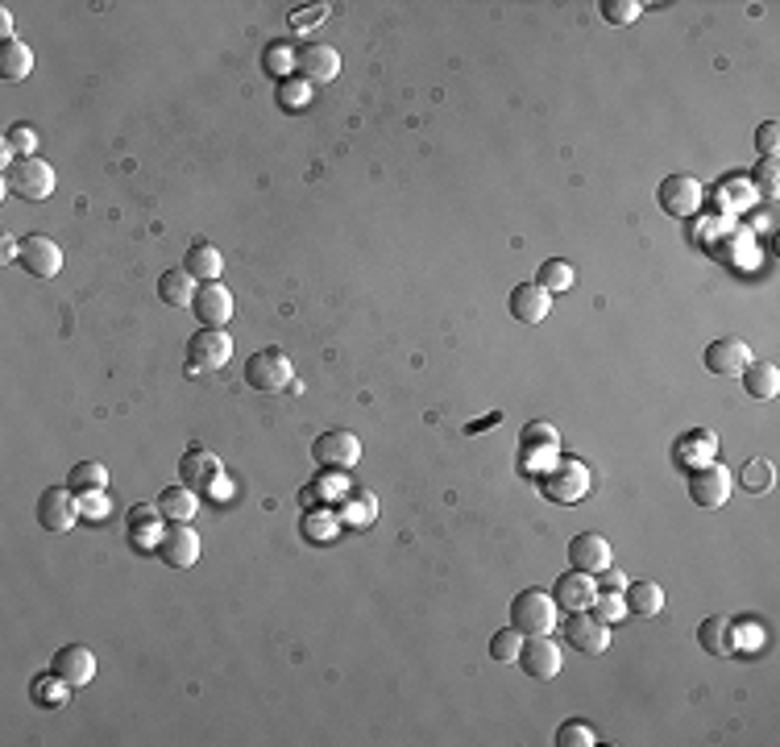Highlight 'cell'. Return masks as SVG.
Returning a JSON list of instances; mask_svg holds the SVG:
<instances>
[{
    "mask_svg": "<svg viewBox=\"0 0 780 747\" xmlns=\"http://www.w3.org/2000/svg\"><path fill=\"white\" fill-rule=\"evenodd\" d=\"M747 362H751V349L739 337L710 341V349H706V370L718 374V378H739L747 370Z\"/></svg>",
    "mask_w": 780,
    "mask_h": 747,
    "instance_id": "cell-17",
    "label": "cell"
},
{
    "mask_svg": "<svg viewBox=\"0 0 780 747\" xmlns=\"http://www.w3.org/2000/svg\"><path fill=\"white\" fill-rule=\"evenodd\" d=\"M623 602H627L631 615H660L664 611V590L656 586V581H631Z\"/></svg>",
    "mask_w": 780,
    "mask_h": 747,
    "instance_id": "cell-29",
    "label": "cell"
},
{
    "mask_svg": "<svg viewBox=\"0 0 780 747\" xmlns=\"http://www.w3.org/2000/svg\"><path fill=\"white\" fill-rule=\"evenodd\" d=\"M30 71H34V50L25 46V42H17V38H9L5 46H0V79L17 83V79H25Z\"/></svg>",
    "mask_w": 780,
    "mask_h": 747,
    "instance_id": "cell-27",
    "label": "cell"
},
{
    "mask_svg": "<svg viewBox=\"0 0 780 747\" xmlns=\"http://www.w3.org/2000/svg\"><path fill=\"white\" fill-rule=\"evenodd\" d=\"M698 644L710 652V656H731L735 652V623L727 615H710L702 627H698Z\"/></svg>",
    "mask_w": 780,
    "mask_h": 747,
    "instance_id": "cell-25",
    "label": "cell"
},
{
    "mask_svg": "<svg viewBox=\"0 0 780 747\" xmlns=\"http://www.w3.org/2000/svg\"><path fill=\"white\" fill-rule=\"evenodd\" d=\"M552 598H556V606H561V611H569V615H577V611H590V606H594V598H598V577L581 573V569H573V573H561V577H556V590H552Z\"/></svg>",
    "mask_w": 780,
    "mask_h": 747,
    "instance_id": "cell-14",
    "label": "cell"
},
{
    "mask_svg": "<svg viewBox=\"0 0 780 747\" xmlns=\"http://www.w3.org/2000/svg\"><path fill=\"white\" fill-rule=\"evenodd\" d=\"M191 312L200 316L204 328H225L233 320V291L220 287V283H204L200 291H195Z\"/></svg>",
    "mask_w": 780,
    "mask_h": 747,
    "instance_id": "cell-15",
    "label": "cell"
},
{
    "mask_svg": "<svg viewBox=\"0 0 780 747\" xmlns=\"http://www.w3.org/2000/svg\"><path fill=\"white\" fill-rule=\"evenodd\" d=\"M179 474H183V486H191V490H212L220 482V461L208 449H191L179 461Z\"/></svg>",
    "mask_w": 780,
    "mask_h": 747,
    "instance_id": "cell-22",
    "label": "cell"
},
{
    "mask_svg": "<svg viewBox=\"0 0 780 747\" xmlns=\"http://www.w3.org/2000/svg\"><path fill=\"white\" fill-rule=\"evenodd\" d=\"M278 104H283L287 113H291V108H303V104H308V79H303V83H291V79L278 83Z\"/></svg>",
    "mask_w": 780,
    "mask_h": 747,
    "instance_id": "cell-41",
    "label": "cell"
},
{
    "mask_svg": "<svg viewBox=\"0 0 780 747\" xmlns=\"http://www.w3.org/2000/svg\"><path fill=\"white\" fill-rule=\"evenodd\" d=\"M13 258H21V241L13 237V233H5V237H0V262H13Z\"/></svg>",
    "mask_w": 780,
    "mask_h": 747,
    "instance_id": "cell-47",
    "label": "cell"
},
{
    "mask_svg": "<svg viewBox=\"0 0 780 747\" xmlns=\"http://www.w3.org/2000/svg\"><path fill=\"white\" fill-rule=\"evenodd\" d=\"M731 486H735L731 469H727V465H714V461L698 465V469H693V474H689V498H693V503H698V507H706V511L727 507Z\"/></svg>",
    "mask_w": 780,
    "mask_h": 747,
    "instance_id": "cell-5",
    "label": "cell"
},
{
    "mask_svg": "<svg viewBox=\"0 0 780 747\" xmlns=\"http://www.w3.org/2000/svg\"><path fill=\"white\" fill-rule=\"evenodd\" d=\"M67 681H59V677H42V681H34V698H38V706H63L67 702Z\"/></svg>",
    "mask_w": 780,
    "mask_h": 747,
    "instance_id": "cell-40",
    "label": "cell"
},
{
    "mask_svg": "<svg viewBox=\"0 0 780 747\" xmlns=\"http://www.w3.org/2000/svg\"><path fill=\"white\" fill-rule=\"evenodd\" d=\"M291 374H295V366H291V357L283 349H258L245 362V382L254 386V391H270V395L274 391H287Z\"/></svg>",
    "mask_w": 780,
    "mask_h": 747,
    "instance_id": "cell-4",
    "label": "cell"
},
{
    "mask_svg": "<svg viewBox=\"0 0 780 747\" xmlns=\"http://www.w3.org/2000/svg\"><path fill=\"white\" fill-rule=\"evenodd\" d=\"M565 640H569V648L581 652V656H602V652L610 648V627H606L602 619H594L590 611H577V615H569V623H565Z\"/></svg>",
    "mask_w": 780,
    "mask_h": 747,
    "instance_id": "cell-13",
    "label": "cell"
},
{
    "mask_svg": "<svg viewBox=\"0 0 780 747\" xmlns=\"http://www.w3.org/2000/svg\"><path fill=\"white\" fill-rule=\"evenodd\" d=\"M158 519H162L158 503H137V511L129 515V532L137 536V548H158V540H162Z\"/></svg>",
    "mask_w": 780,
    "mask_h": 747,
    "instance_id": "cell-28",
    "label": "cell"
},
{
    "mask_svg": "<svg viewBox=\"0 0 780 747\" xmlns=\"http://www.w3.org/2000/svg\"><path fill=\"white\" fill-rule=\"evenodd\" d=\"M158 511H162V519H171V523H191V515L200 511V498H195L191 486H166L158 494Z\"/></svg>",
    "mask_w": 780,
    "mask_h": 747,
    "instance_id": "cell-26",
    "label": "cell"
},
{
    "mask_svg": "<svg viewBox=\"0 0 780 747\" xmlns=\"http://www.w3.org/2000/svg\"><path fill=\"white\" fill-rule=\"evenodd\" d=\"M556 445H561V432H556L552 424H527V428H523V449H527V453L556 449Z\"/></svg>",
    "mask_w": 780,
    "mask_h": 747,
    "instance_id": "cell-38",
    "label": "cell"
},
{
    "mask_svg": "<svg viewBox=\"0 0 780 747\" xmlns=\"http://www.w3.org/2000/svg\"><path fill=\"white\" fill-rule=\"evenodd\" d=\"M79 511L88 515V519H92V515H96V519H104V515H108V498H104V490L83 494V498H79Z\"/></svg>",
    "mask_w": 780,
    "mask_h": 747,
    "instance_id": "cell-45",
    "label": "cell"
},
{
    "mask_svg": "<svg viewBox=\"0 0 780 747\" xmlns=\"http://www.w3.org/2000/svg\"><path fill=\"white\" fill-rule=\"evenodd\" d=\"M739 378H743V391L751 399H776L780 395V370L772 362H756V357H751Z\"/></svg>",
    "mask_w": 780,
    "mask_h": 747,
    "instance_id": "cell-23",
    "label": "cell"
},
{
    "mask_svg": "<svg viewBox=\"0 0 780 747\" xmlns=\"http://www.w3.org/2000/svg\"><path fill=\"white\" fill-rule=\"evenodd\" d=\"M656 204H660L668 216H677V220L698 216V208H702V183L693 179V175H668V179L656 187Z\"/></svg>",
    "mask_w": 780,
    "mask_h": 747,
    "instance_id": "cell-7",
    "label": "cell"
},
{
    "mask_svg": "<svg viewBox=\"0 0 780 747\" xmlns=\"http://www.w3.org/2000/svg\"><path fill=\"white\" fill-rule=\"evenodd\" d=\"M776 137H780V129H776V121H764L760 129H756V146H760V154L764 158H776Z\"/></svg>",
    "mask_w": 780,
    "mask_h": 747,
    "instance_id": "cell-44",
    "label": "cell"
},
{
    "mask_svg": "<svg viewBox=\"0 0 780 747\" xmlns=\"http://www.w3.org/2000/svg\"><path fill=\"white\" fill-rule=\"evenodd\" d=\"M5 187L13 191L17 200L25 204H42L54 196V171H50V162L30 154V158H17L9 171H5Z\"/></svg>",
    "mask_w": 780,
    "mask_h": 747,
    "instance_id": "cell-2",
    "label": "cell"
},
{
    "mask_svg": "<svg viewBox=\"0 0 780 747\" xmlns=\"http://www.w3.org/2000/svg\"><path fill=\"white\" fill-rule=\"evenodd\" d=\"M610 561H615V557H610V540H602L594 532H581V536L569 540V565L573 569L598 577L602 569H610Z\"/></svg>",
    "mask_w": 780,
    "mask_h": 747,
    "instance_id": "cell-18",
    "label": "cell"
},
{
    "mask_svg": "<svg viewBox=\"0 0 780 747\" xmlns=\"http://www.w3.org/2000/svg\"><path fill=\"white\" fill-rule=\"evenodd\" d=\"M718 449V436L710 428H698V432H685L681 436V461H693V465H706Z\"/></svg>",
    "mask_w": 780,
    "mask_h": 747,
    "instance_id": "cell-30",
    "label": "cell"
},
{
    "mask_svg": "<svg viewBox=\"0 0 780 747\" xmlns=\"http://www.w3.org/2000/svg\"><path fill=\"white\" fill-rule=\"evenodd\" d=\"M312 461H316L320 469H337V474L353 469V465L361 461V440H357V432H345V428L324 432L316 445H312Z\"/></svg>",
    "mask_w": 780,
    "mask_h": 747,
    "instance_id": "cell-9",
    "label": "cell"
},
{
    "mask_svg": "<svg viewBox=\"0 0 780 747\" xmlns=\"http://www.w3.org/2000/svg\"><path fill=\"white\" fill-rule=\"evenodd\" d=\"M183 270L191 274L195 283H220V274H225V258H220V249L212 241H195L183 258Z\"/></svg>",
    "mask_w": 780,
    "mask_h": 747,
    "instance_id": "cell-21",
    "label": "cell"
},
{
    "mask_svg": "<svg viewBox=\"0 0 780 747\" xmlns=\"http://www.w3.org/2000/svg\"><path fill=\"white\" fill-rule=\"evenodd\" d=\"M756 179H760V187L768 191V196H776V158L756 162Z\"/></svg>",
    "mask_w": 780,
    "mask_h": 747,
    "instance_id": "cell-46",
    "label": "cell"
},
{
    "mask_svg": "<svg viewBox=\"0 0 780 747\" xmlns=\"http://www.w3.org/2000/svg\"><path fill=\"white\" fill-rule=\"evenodd\" d=\"M50 673L59 677V681H67L71 689H79V685H88L96 677V656L88 648H79V644H67V648L54 652Z\"/></svg>",
    "mask_w": 780,
    "mask_h": 747,
    "instance_id": "cell-16",
    "label": "cell"
},
{
    "mask_svg": "<svg viewBox=\"0 0 780 747\" xmlns=\"http://www.w3.org/2000/svg\"><path fill=\"white\" fill-rule=\"evenodd\" d=\"M195 291H200V287H195V279H191L183 266L179 270H166L162 279H158V299L166 303V308H191Z\"/></svg>",
    "mask_w": 780,
    "mask_h": 747,
    "instance_id": "cell-24",
    "label": "cell"
},
{
    "mask_svg": "<svg viewBox=\"0 0 780 747\" xmlns=\"http://www.w3.org/2000/svg\"><path fill=\"white\" fill-rule=\"evenodd\" d=\"M158 561L162 565H171V569H191L195 561H200V536L191 532V523H171V528L162 532L158 540Z\"/></svg>",
    "mask_w": 780,
    "mask_h": 747,
    "instance_id": "cell-10",
    "label": "cell"
},
{
    "mask_svg": "<svg viewBox=\"0 0 780 747\" xmlns=\"http://www.w3.org/2000/svg\"><path fill=\"white\" fill-rule=\"evenodd\" d=\"M5 142L13 146V154L21 150V158H30V154H34V146H38V133H34L30 125H13V129H9V137H5Z\"/></svg>",
    "mask_w": 780,
    "mask_h": 747,
    "instance_id": "cell-42",
    "label": "cell"
},
{
    "mask_svg": "<svg viewBox=\"0 0 780 747\" xmlns=\"http://www.w3.org/2000/svg\"><path fill=\"white\" fill-rule=\"evenodd\" d=\"M590 615L602 619V623L610 627V623H619V619L627 615V602H623L619 590H598V598H594V606H590Z\"/></svg>",
    "mask_w": 780,
    "mask_h": 747,
    "instance_id": "cell-35",
    "label": "cell"
},
{
    "mask_svg": "<svg viewBox=\"0 0 780 747\" xmlns=\"http://www.w3.org/2000/svg\"><path fill=\"white\" fill-rule=\"evenodd\" d=\"M299 75L308 79V83H332L341 75V54L324 46V42H312V46H303L299 50Z\"/></svg>",
    "mask_w": 780,
    "mask_h": 747,
    "instance_id": "cell-19",
    "label": "cell"
},
{
    "mask_svg": "<svg viewBox=\"0 0 780 747\" xmlns=\"http://www.w3.org/2000/svg\"><path fill=\"white\" fill-rule=\"evenodd\" d=\"M519 648H523V631H515V627L490 635V656H494L498 664H515V660H519Z\"/></svg>",
    "mask_w": 780,
    "mask_h": 747,
    "instance_id": "cell-34",
    "label": "cell"
},
{
    "mask_svg": "<svg viewBox=\"0 0 780 747\" xmlns=\"http://www.w3.org/2000/svg\"><path fill=\"white\" fill-rule=\"evenodd\" d=\"M556 598L544 594V590H523L515 602H511V627L523 631V635H552L556 631Z\"/></svg>",
    "mask_w": 780,
    "mask_h": 747,
    "instance_id": "cell-3",
    "label": "cell"
},
{
    "mask_svg": "<svg viewBox=\"0 0 780 747\" xmlns=\"http://www.w3.org/2000/svg\"><path fill=\"white\" fill-rule=\"evenodd\" d=\"M602 17L610 21V25H631L639 13H644V5H639V0H602Z\"/></svg>",
    "mask_w": 780,
    "mask_h": 747,
    "instance_id": "cell-39",
    "label": "cell"
},
{
    "mask_svg": "<svg viewBox=\"0 0 780 747\" xmlns=\"http://www.w3.org/2000/svg\"><path fill=\"white\" fill-rule=\"evenodd\" d=\"M9 30H13V17H9V13H0V34H5V42H9Z\"/></svg>",
    "mask_w": 780,
    "mask_h": 747,
    "instance_id": "cell-49",
    "label": "cell"
},
{
    "mask_svg": "<svg viewBox=\"0 0 780 747\" xmlns=\"http://www.w3.org/2000/svg\"><path fill=\"white\" fill-rule=\"evenodd\" d=\"M544 494L552 503H581L585 494H590V469H585L577 457H565L561 465H552L544 474Z\"/></svg>",
    "mask_w": 780,
    "mask_h": 747,
    "instance_id": "cell-6",
    "label": "cell"
},
{
    "mask_svg": "<svg viewBox=\"0 0 780 747\" xmlns=\"http://www.w3.org/2000/svg\"><path fill=\"white\" fill-rule=\"evenodd\" d=\"M573 283H577V270L565 262V258H548L544 266H540V287L544 291H573Z\"/></svg>",
    "mask_w": 780,
    "mask_h": 747,
    "instance_id": "cell-31",
    "label": "cell"
},
{
    "mask_svg": "<svg viewBox=\"0 0 780 747\" xmlns=\"http://www.w3.org/2000/svg\"><path fill=\"white\" fill-rule=\"evenodd\" d=\"M108 486V469L100 465V461H79L75 469H71V490L75 494H96V490H104Z\"/></svg>",
    "mask_w": 780,
    "mask_h": 747,
    "instance_id": "cell-32",
    "label": "cell"
},
{
    "mask_svg": "<svg viewBox=\"0 0 780 747\" xmlns=\"http://www.w3.org/2000/svg\"><path fill=\"white\" fill-rule=\"evenodd\" d=\"M519 664H523L527 677L552 681L556 673H561V648H556V640H548V635H523Z\"/></svg>",
    "mask_w": 780,
    "mask_h": 747,
    "instance_id": "cell-12",
    "label": "cell"
},
{
    "mask_svg": "<svg viewBox=\"0 0 780 747\" xmlns=\"http://www.w3.org/2000/svg\"><path fill=\"white\" fill-rule=\"evenodd\" d=\"M233 357V337L225 328H200L187 341V378H204L212 370H225Z\"/></svg>",
    "mask_w": 780,
    "mask_h": 747,
    "instance_id": "cell-1",
    "label": "cell"
},
{
    "mask_svg": "<svg viewBox=\"0 0 780 747\" xmlns=\"http://www.w3.org/2000/svg\"><path fill=\"white\" fill-rule=\"evenodd\" d=\"M83 511H79V498H75V490L71 486H50V490H42V498H38V523L46 532H71L75 528V519H79Z\"/></svg>",
    "mask_w": 780,
    "mask_h": 747,
    "instance_id": "cell-8",
    "label": "cell"
},
{
    "mask_svg": "<svg viewBox=\"0 0 780 747\" xmlns=\"http://www.w3.org/2000/svg\"><path fill=\"white\" fill-rule=\"evenodd\" d=\"M548 312H552V291H544L540 283H519L511 291V316L519 324H540L548 320Z\"/></svg>",
    "mask_w": 780,
    "mask_h": 747,
    "instance_id": "cell-20",
    "label": "cell"
},
{
    "mask_svg": "<svg viewBox=\"0 0 780 747\" xmlns=\"http://www.w3.org/2000/svg\"><path fill=\"white\" fill-rule=\"evenodd\" d=\"M556 743L561 747H590V743H598V731L590 723H581V718H573V723L556 727Z\"/></svg>",
    "mask_w": 780,
    "mask_h": 747,
    "instance_id": "cell-36",
    "label": "cell"
},
{
    "mask_svg": "<svg viewBox=\"0 0 780 747\" xmlns=\"http://www.w3.org/2000/svg\"><path fill=\"white\" fill-rule=\"evenodd\" d=\"M598 577H602V581H598V590H619V594H623V586H627V577H623V573H615V569H602Z\"/></svg>",
    "mask_w": 780,
    "mask_h": 747,
    "instance_id": "cell-48",
    "label": "cell"
},
{
    "mask_svg": "<svg viewBox=\"0 0 780 747\" xmlns=\"http://www.w3.org/2000/svg\"><path fill=\"white\" fill-rule=\"evenodd\" d=\"M332 528H337V523H332V519H320V515H308V519H303V536H308L312 544H324V540L332 536Z\"/></svg>",
    "mask_w": 780,
    "mask_h": 747,
    "instance_id": "cell-43",
    "label": "cell"
},
{
    "mask_svg": "<svg viewBox=\"0 0 780 747\" xmlns=\"http://www.w3.org/2000/svg\"><path fill=\"white\" fill-rule=\"evenodd\" d=\"M739 482L751 490V494H760V490H768L772 486V461H764V457H751L747 465H743V474H739Z\"/></svg>",
    "mask_w": 780,
    "mask_h": 747,
    "instance_id": "cell-37",
    "label": "cell"
},
{
    "mask_svg": "<svg viewBox=\"0 0 780 747\" xmlns=\"http://www.w3.org/2000/svg\"><path fill=\"white\" fill-rule=\"evenodd\" d=\"M17 262L25 266V274H34V279H54V274L63 270V249H59V241H50L46 233H30L21 241V258Z\"/></svg>",
    "mask_w": 780,
    "mask_h": 747,
    "instance_id": "cell-11",
    "label": "cell"
},
{
    "mask_svg": "<svg viewBox=\"0 0 780 747\" xmlns=\"http://www.w3.org/2000/svg\"><path fill=\"white\" fill-rule=\"evenodd\" d=\"M262 63H266V71H270V75L287 79V75H291V67H299V54L291 50V42H270V46H266V54H262Z\"/></svg>",
    "mask_w": 780,
    "mask_h": 747,
    "instance_id": "cell-33",
    "label": "cell"
}]
</instances>
